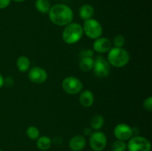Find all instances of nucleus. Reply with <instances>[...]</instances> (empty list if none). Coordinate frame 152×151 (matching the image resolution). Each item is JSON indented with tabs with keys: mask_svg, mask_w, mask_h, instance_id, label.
<instances>
[{
	"mask_svg": "<svg viewBox=\"0 0 152 151\" xmlns=\"http://www.w3.org/2000/svg\"><path fill=\"white\" fill-rule=\"evenodd\" d=\"M48 16L50 22L58 26H66L74 19L72 9L65 4H56L51 6Z\"/></svg>",
	"mask_w": 152,
	"mask_h": 151,
	"instance_id": "obj_1",
	"label": "nucleus"
},
{
	"mask_svg": "<svg viewBox=\"0 0 152 151\" xmlns=\"http://www.w3.org/2000/svg\"><path fill=\"white\" fill-rule=\"evenodd\" d=\"M107 60L111 66L123 68L130 61V54L123 47H111V50L108 52Z\"/></svg>",
	"mask_w": 152,
	"mask_h": 151,
	"instance_id": "obj_2",
	"label": "nucleus"
},
{
	"mask_svg": "<svg viewBox=\"0 0 152 151\" xmlns=\"http://www.w3.org/2000/svg\"><path fill=\"white\" fill-rule=\"evenodd\" d=\"M84 32L80 24L71 22L65 26L62 31V39L68 44H73L78 42L83 37Z\"/></svg>",
	"mask_w": 152,
	"mask_h": 151,
	"instance_id": "obj_3",
	"label": "nucleus"
},
{
	"mask_svg": "<svg viewBox=\"0 0 152 151\" xmlns=\"http://www.w3.org/2000/svg\"><path fill=\"white\" fill-rule=\"evenodd\" d=\"M83 28L84 33L91 39H96L101 37L102 34V25L94 19H90L85 21Z\"/></svg>",
	"mask_w": 152,
	"mask_h": 151,
	"instance_id": "obj_4",
	"label": "nucleus"
},
{
	"mask_svg": "<svg viewBox=\"0 0 152 151\" xmlns=\"http://www.w3.org/2000/svg\"><path fill=\"white\" fill-rule=\"evenodd\" d=\"M62 87L64 91L70 95H76L80 93L83 88L81 80L74 76L66 77L62 81Z\"/></svg>",
	"mask_w": 152,
	"mask_h": 151,
	"instance_id": "obj_5",
	"label": "nucleus"
},
{
	"mask_svg": "<svg viewBox=\"0 0 152 151\" xmlns=\"http://www.w3.org/2000/svg\"><path fill=\"white\" fill-rule=\"evenodd\" d=\"M129 151H150L151 143L146 138L140 136L132 137L127 144Z\"/></svg>",
	"mask_w": 152,
	"mask_h": 151,
	"instance_id": "obj_6",
	"label": "nucleus"
},
{
	"mask_svg": "<svg viewBox=\"0 0 152 151\" xmlns=\"http://www.w3.org/2000/svg\"><path fill=\"white\" fill-rule=\"evenodd\" d=\"M93 70L96 76L104 78L108 76L111 73V65L103 56H99L94 59Z\"/></svg>",
	"mask_w": 152,
	"mask_h": 151,
	"instance_id": "obj_7",
	"label": "nucleus"
},
{
	"mask_svg": "<svg viewBox=\"0 0 152 151\" xmlns=\"http://www.w3.org/2000/svg\"><path fill=\"white\" fill-rule=\"evenodd\" d=\"M107 137L102 132L96 130L93 132L90 136L89 144L91 148L94 151H102L107 145Z\"/></svg>",
	"mask_w": 152,
	"mask_h": 151,
	"instance_id": "obj_8",
	"label": "nucleus"
},
{
	"mask_svg": "<svg viewBox=\"0 0 152 151\" xmlns=\"http://www.w3.org/2000/svg\"><path fill=\"white\" fill-rule=\"evenodd\" d=\"M28 78L34 84H42L48 78V73L41 67L35 66L28 71Z\"/></svg>",
	"mask_w": 152,
	"mask_h": 151,
	"instance_id": "obj_9",
	"label": "nucleus"
},
{
	"mask_svg": "<svg viewBox=\"0 0 152 151\" xmlns=\"http://www.w3.org/2000/svg\"><path fill=\"white\" fill-rule=\"evenodd\" d=\"M114 135L117 139L121 141H128L132 137L133 133H132V129L130 126L128 124L121 123L119 124L114 127Z\"/></svg>",
	"mask_w": 152,
	"mask_h": 151,
	"instance_id": "obj_10",
	"label": "nucleus"
},
{
	"mask_svg": "<svg viewBox=\"0 0 152 151\" xmlns=\"http://www.w3.org/2000/svg\"><path fill=\"white\" fill-rule=\"evenodd\" d=\"M111 47H112V43L111 40L105 37H99L94 41V50L98 53H108Z\"/></svg>",
	"mask_w": 152,
	"mask_h": 151,
	"instance_id": "obj_11",
	"label": "nucleus"
},
{
	"mask_svg": "<svg viewBox=\"0 0 152 151\" xmlns=\"http://www.w3.org/2000/svg\"><path fill=\"white\" fill-rule=\"evenodd\" d=\"M68 145L72 151H81L86 147V140L84 136L81 135H76L71 138Z\"/></svg>",
	"mask_w": 152,
	"mask_h": 151,
	"instance_id": "obj_12",
	"label": "nucleus"
},
{
	"mask_svg": "<svg viewBox=\"0 0 152 151\" xmlns=\"http://www.w3.org/2000/svg\"><path fill=\"white\" fill-rule=\"evenodd\" d=\"M79 100L83 107H90L94 102V96L91 90H84L80 93Z\"/></svg>",
	"mask_w": 152,
	"mask_h": 151,
	"instance_id": "obj_13",
	"label": "nucleus"
},
{
	"mask_svg": "<svg viewBox=\"0 0 152 151\" xmlns=\"http://www.w3.org/2000/svg\"><path fill=\"white\" fill-rule=\"evenodd\" d=\"M94 65V59L92 57H83L81 58L79 63L80 69L83 72H89L93 70Z\"/></svg>",
	"mask_w": 152,
	"mask_h": 151,
	"instance_id": "obj_14",
	"label": "nucleus"
},
{
	"mask_svg": "<svg viewBox=\"0 0 152 151\" xmlns=\"http://www.w3.org/2000/svg\"><path fill=\"white\" fill-rule=\"evenodd\" d=\"M94 14V9L91 4H83L80 8V16L84 21L92 19Z\"/></svg>",
	"mask_w": 152,
	"mask_h": 151,
	"instance_id": "obj_15",
	"label": "nucleus"
},
{
	"mask_svg": "<svg viewBox=\"0 0 152 151\" xmlns=\"http://www.w3.org/2000/svg\"><path fill=\"white\" fill-rule=\"evenodd\" d=\"M31 61L29 58L25 56H21L16 60V67L20 72L25 73L29 70Z\"/></svg>",
	"mask_w": 152,
	"mask_h": 151,
	"instance_id": "obj_16",
	"label": "nucleus"
},
{
	"mask_svg": "<svg viewBox=\"0 0 152 151\" xmlns=\"http://www.w3.org/2000/svg\"><path fill=\"white\" fill-rule=\"evenodd\" d=\"M37 140V147L41 150H47L51 147L52 141L48 136H40Z\"/></svg>",
	"mask_w": 152,
	"mask_h": 151,
	"instance_id": "obj_17",
	"label": "nucleus"
},
{
	"mask_svg": "<svg viewBox=\"0 0 152 151\" xmlns=\"http://www.w3.org/2000/svg\"><path fill=\"white\" fill-rule=\"evenodd\" d=\"M35 7L37 11L42 13H47L51 7L49 0H36Z\"/></svg>",
	"mask_w": 152,
	"mask_h": 151,
	"instance_id": "obj_18",
	"label": "nucleus"
},
{
	"mask_svg": "<svg viewBox=\"0 0 152 151\" xmlns=\"http://www.w3.org/2000/svg\"><path fill=\"white\" fill-rule=\"evenodd\" d=\"M105 119L101 115H96L91 120V128L94 130H99L104 125Z\"/></svg>",
	"mask_w": 152,
	"mask_h": 151,
	"instance_id": "obj_19",
	"label": "nucleus"
},
{
	"mask_svg": "<svg viewBox=\"0 0 152 151\" xmlns=\"http://www.w3.org/2000/svg\"><path fill=\"white\" fill-rule=\"evenodd\" d=\"M39 130L37 127L34 126H30L26 130V135L29 139L32 140H37L39 137Z\"/></svg>",
	"mask_w": 152,
	"mask_h": 151,
	"instance_id": "obj_20",
	"label": "nucleus"
},
{
	"mask_svg": "<svg viewBox=\"0 0 152 151\" xmlns=\"http://www.w3.org/2000/svg\"><path fill=\"white\" fill-rule=\"evenodd\" d=\"M127 149V144L124 141L116 140L111 144V150L112 151H126Z\"/></svg>",
	"mask_w": 152,
	"mask_h": 151,
	"instance_id": "obj_21",
	"label": "nucleus"
},
{
	"mask_svg": "<svg viewBox=\"0 0 152 151\" xmlns=\"http://www.w3.org/2000/svg\"><path fill=\"white\" fill-rule=\"evenodd\" d=\"M126 44V38L121 34H118L116 36H114V39H113V44H114V47H119V48H122L123 46Z\"/></svg>",
	"mask_w": 152,
	"mask_h": 151,
	"instance_id": "obj_22",
	"label": "nucleus"
},
{
	"mask_svg": "<svg viewBox=\"0 0 152 151\" xmlns=\"http://www.w3.org/2000/svg\"><path fill=\"white\" fill-rule=\"evenodd\" d=\"M143 107L144 109L148 112H151L152 110V97L149 96L147 99H145L143 102Z\"/></svg>",
	"mask_w": 152,
	"mask_h": 151,
	"instance_id": "obj_23",
	"label": "nucleus"
},
{
	"mask_svg": "<svg viewBox=\"0 0 152 151\" xmlns=\"http://www.w3.org/2000/svg\"><path fill=\"white\" fill-rule=\"evenodd\" d=\"M80 55H81V58L83 57H92L94 56V51L92 50H89V49H87V50H84L80 53Z\"/></svg>",
	"mask_w": 152,
	"mask_h": 151,
	"instance_id": "obj_24",
	"label": "nucleus"
},
{
	"mask_svg": "<svg viewBox=\"0 0 152 151\" xmlns=\"http://www.w3.org/2000/svg\"><path fill=\"white\" fill-rule=\"evenodd\" d=\"M12 0H0V9H5L10 4Z\"/></svg>",
	"mask_w": 152,
	"mask_h": 151,
	"instance_id": "obj_25",
	"label": "nucleus"
},
{
	"mask_svg": "<svg viewBox=\"0 0 152 151\" xmlns=\"http://www.w3.org/2000/svg\"><path fill=\"white\" fill-rule=\"evenodd\" d=\"M13 79L11 78V77H7L5 79L4 78V84H5L7 87H11L13 84Z\"/></svg>",
	"mask_w": 152,
	"mask_h": 151,
	"instance_id": "obj_26",
	"label": "nucleus"
},
{
	"mask_svg": "<svg viewBox=\"0 0 152 151\" xmlns=\"http://www.w3.org/2000/svg\"><path fill=\"white\" fill-rule=\"evenodd\" d=\"M84 134L86 135V136H90L91 135V133H93L92 132V129L91 128V127H86V128L84 129Z\"/></svg>",
	"mask_w": 152,
	"mask_h": 151,
	"instance_id": "obj_27",
	"label": "nucleus"
},
{
	"mask_svg": "<svg viewBox=\"0 0 152 151\" xmlns=\"http://www.w3.org/2000/svg\"><path fill=\"white\" fill-rule=\"evenodd\" d=\"M3 85H4V77L0 73V88L2 87Z\"/></svg>",
	"mask_w": 152,
	"mask_h": 151,
	"instance_id": "obj_28",
	"label": "nucleus"
},
{
	"mask_svg": "<svg viewBox=\"0 0 152 151\" xmlns=\"http://www.w3.org/2000/svg\"><path fill=\"white\" fill-rule=\"evenodd\" d=\"M13 1H16V2H22V1H25L26 0H13Z\"/></svg>",
	"mask_w": 152,
	"mask_h": 151,
	"instance_id": "obj_29",
	"label": "nucleus"
},
{
	"mask_svg": "<svg viewBox=\"0 0 152 151\" xmlns=\"http://www.w3.org/2000/svg\"><path fill=\"white\" fill-rule=\"evenodd\" d=\"M0 151H2V150H1V149H0Z\"/></svg>",
	"mask_w": 152,
	"mask_h": 151,
	"instance_id": "obj_30",
	"label": "nucleus"
}]
</instances>
